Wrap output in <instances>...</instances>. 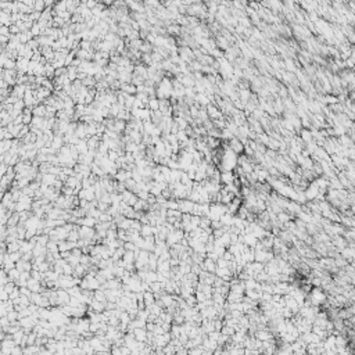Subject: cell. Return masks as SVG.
<instances>
[{
  "mask_svg": "<svg viewBox=\"0 0 355 355\" xmlns=\"http://www.w3.org/2000/svg\"><path fill=\"white\" fill-rule=\"evenodd\" d=\"M97 232L94 230L93 228H88V226H82V228L79 229V234L82 239H85V240H92L94 236H96Z\"/></svg>",
  "mask_w": 355,
  "mask_h": 355,
  "instance_id": "4",
  "label": "cell"
},
{
  "mask_svg": "<svg viewBox=\"0 0 355 355\" xmlns=\"http://www.w3.org/2000/svg\"><path fill=\"white\" fill-rule=\"evenodd\" d=\"M90 307H92L93 311H96L97 314H100V312H103L104 308H106V303H101V301H97V300H94V298H93Z\"/></svg>",
  "mask_w": 355,
  "mask_h": 355,
  "instance_id": "14",
  "label": "cell"
},
{
  "mask_svg": "<svg viewBox=\"0 0 355 355\" xmlns=\"http://www.w3.org/2000/svg\"><path fill=\"white\" fill-rule=\"evenodd\" d=\"M132 335H133V337H135V339L138 340L139 343L144 341V340H146V336H147V335H146V330H144V329H135Z\"/></svg>",
  "mask_w": 355,
  "mask_h": 355,
  "instance_id": "15",
  "label": "cell"
},
{
  "mask_svg": "<svg viewBox=\"0 0 355 355\" xmlns=\"http://www.w3.org/2000/svg\"><path fill=\"white\" fill-rule=\"evenodd\" d=\"M229 147L232 148V150L234 151V153H241V151H244V147H246V144H243V142H241L240 139L237 138H233L230 140V146Z\"/></svg>",
  "mask_w": 355,
  "mask_h": 355,
  "instance_id": "5",
  "label": "cell"
},
{
  "mask_svg": "<svg viewBox=\"0 0 355 355\" xmlns=\"http://www.w3.org/2000/svg\"><path fill=\"white\" fill-rule=\"evenodd\" d=\"M204 268L208 271V272H214V271H215V262H214L212 259L208 258L207 261L204 262Z\"/></svg>",
  "mask_w": 355,
  "mask_h": 355,
  "instance_id": "17",
  "label": "cell"
},
{
  "mask_svg": "<svg viewBox=\"0 0 355 355\" xmlns=\"http://www.w3.org/2000/svg\"><path fill=\"white\" fill-rule=\"evenodd\" d=\"M318 194H319V187L316 186L315 183H312L311 186H308V189H307V192H305V197L307 198L314 200L315 197H318Z\"/></svg>",
  "mask_w": 355,
  "mask_h": 355,
  "instance_id": "9",
  "label": "cell"
},
{
  "mask_svg": "<svg viewBox=\"0 0 355 355\" xmlns=\"http://www.w3.org/2000/svg\"><path fill=\"white\" fill-rule=\"evenodd\" d=\"M239 165V157L237 154L232 150L230 147H225V151L221 157V166L222 172H233V169Z\"/></svg>",
  "mask_w": 355,
  "mask_h": 355,
  "instance_id": "1",
  "label": "cell"
},
{
  "mask_svg": "<svg viewBox=\"0 0 355 355\" xmlns=\"http://www.w3.org/2000/svg\"><path fill=\"white\" fill-rule=\"evenodd\" d=\"M97 222H99L97 219H94V218H92V216H88V215H86L85 218H80V219L78 221V223H80L82 226H88V228H93Z\"/></svg>",
  "mask_w": 355,
  "mask_h": 355,
  "instance_id": "11",
  "label": "cell"
},
{
  "mask_svg": "<svg viewBox=\"0 0 355 355\" xmlns=\"http://www.w3.org/2000/svg\"><path fill=\"white\" fill-rule=\"evenodd\" d=\"M180 26L178 24H171L169 26H166V34H171V35H179L180 34Z\"/></svg>",
  "mask_w": 355,
  "mask_h": 355,
  "instance_id": "16",
  "label": "cell"
},
{
  "mask_svg": "<svg viewBox=\"0 0 355 355\" xmlns=\"http://www.w3.org/2000/svg\"><path fill=\"white\" fill-rule=\"evenodd\" d=\"M196 203H193L192 200H180L179 201V211L183 214H192L194 210Z\"/></svg>",
  "mask_w": 355,
  "mask_h": 355,
  "instance_id": "3",
  "label": "cell"
},
{
  "mask_svg": "<svg viewBox=\"0 0 355 355\" xmlns=\"http://www.w3.org/2000/svg\"><path fill=\"white\" fill-rule=\"evenodd\" d=\"M0 35H2V36H11L10 26H2V28H0Z\"/></svg>",
  "mask_w": 355,
  "mask_h": 355,
  "instance_id": "20",
  "label": "cell"
},
{
  "mask_svg": "<svg viewBox=\"0 0 355 355\" xmlns=\"http://www.w3.org/2000/svg\"><path fill=\"white\" fill-rule=\"evenodd\" d=\"M75 148L78 150V153L79 154H86L89 151V146H88V140H85V139H82V140H79L78 142V144L75 146Z\"/></svg>",
  "mask_w": 355,
  "mask_h": 355,
  "instance_id": "13",
  "label": "cell"
},
{
  "mask_svg": "<svg viewBox=\"0 0 355 355\" xmlns=\"http://www.w3.org/2000/svg\"><path fill=\"white\" fill-rule=\"evenodd\" d=\"M236 180V176H234L233 172H222L221 174V182H222L223 184H232L233 182Z\"/></svg>",
  "mask_w": 355,
  "mask_h": 355,
  "instance_id": "6",
  "label": "cell"
},
{
  "mask_svg": "<svg viewBox=\"0 0 355 355\" xmlns=\"http://www.w3.org/2000/svg\"><path fill=\"white\" fill-rule=\"evenodd\" d=\"M92 42L89 40H82L80 42V49L82 50H88V52H92Z\"/></svg>",
  "mask_w": 355,
  "mask_h": 355,
  "instance_id": "18",
  "label": "cell"
},
{
  "mask_svg": "<svg viewBox=\"0 0 355 355\" xmlns=\"http://www.w3.org/2000/svg\"><path fill=\"white\" fill-rule=\"evenodd\" d=\"M172 92H174V82L169 78H164L157 85V99L158 100H168L172 97Z\"/></svg>",
  "mask_w": 355,
  "mask_h": 355,
  "instance_id": "2",
  "label": "cell"
},
{
  "mask_svg": "<svg viewBox=\"0 0 355 355\" xmlns=\"http://www.w3.org/2000/svg\"><path fill=\"white\" fill-rule=\"evenodd\" d=\"M11 355H22V350L20 347H16L13 351H11Z\"/></svg>",
  "mask_w": 355,
  "mask_h": 355,
  "instance_id": "21",
  "label": "cell"
},
{
  "mask_svg": "<svg viewBox=\"0 0 355 355\" xmlns=\"http://www.w3.org/2000/svg\"><path fill=\"white\" fill-rule=\"evenodd\" d=\"M142 61L150 67V65L153 64V58H151V54H143V56H142Z\"/></svg>",
  "mask_w": 355,
  "mask_h": 355,
  "instance_id": "19",
  "label": "cell"
},
{
  "mask_svg": "<svg viewBox=\"0 0 355 355\" xmlns=\"http://www.w3.org/2000/svg\"><path fill=\"white\" fill-rule=\"evenodd\" d=\"M26 287H28L32 293H40V282L36 279H34V277H31V279L28 280V286H26Z\"/></svg>",
  "mask_w": 355,
  "mask_h": 355,
  "instance_id": "10",
  "label": "cell"
},
{
  "mask_svg": "<svg viewBox=\"0 0 355 355\" xmlns=\"http://www.w3.org/2000/svg\"><path fill=\"white\" fill-rule=\"evenodd\" d=\"M207 114H208V117L210 118H212V119H215V121H218V119H221L222 118V112L219 111V108H216V107H214V106H208L207 107Z\"/></svg>",
  "mask_w": 355,
  "mask_h": 355,
  "instance_id": "7",
  "label": "cell"
},
{
  "mask_svg": "<svg viewBox=\"0 0 355 355\" xmlns=\"http://www.w3.org/2000/svg\"><path fill=\"white\" fill-rule=\"evenodd\" d=\"M32 112H34V117H42V118H46V114H47V107L44 104H39L36 106L35 108H32Z\"/></svg>",
  "mask_w": 355,
  "mask_h": 355,
  "instance_id": "8",
  "label": "cell"
},
{
  "mask_svg": "<svg viewBox=\"0 0 355 355\" xmlns=\"http://www.w3.org/2000/svg\"><path fill=\"white\" fill-rule=\"evenodd\" d=\"M147 108L150 110L151 112L160 111V100H158L157 97H150V100H148V104H147Z\"/></svg>",
  "mask_w": 355,
  "mask_h": 355,
  "instance_id": "12",
  "label": "cell"
}]
</instances>
